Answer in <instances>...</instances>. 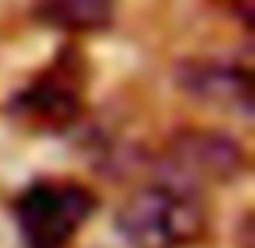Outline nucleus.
I'll list each match as a JSON object with an SVG mask.
<instances>
[{
  "mask_svg": "<svg viewBox=\"0 0 255 248\" xmlns=\"http://www.w3.org/2000/svg\"><path fill=\"white\" fill-rule=\"evenodd\" d=\"M117 0H36V19L65 36H87L113 23Z\"/></svg>",
  "mask_w": 255,
  "mask_h": 248,
  "instance_id": "nucleus-6",
  "label": "nucleus"
},
{
  "mask_svg": "<svg viewBox=\"0 0 255 248\" xmlns=\"http://www.w3.org/2000/svg\"><path fill=\"white\" fill-rule=\"evenodd\" d=\"M246 145L217 126H181L158 152V177L191 190L233 184L246 174Z\"/></svg>",
  "mask_w": 255,
  "mask_h": 248,
  "instance_id": "nucleus-3",
  "label": "nucleus"
},
{
  "mask_svg": "<svg viewBox=\"0 0 255 248\" xmlns=\"http://www.w3.org/2000/svg\"><path fill=\"white\" fill-rule=\"evenodd\" d=\"M94 210L97 197L91 187L65 177L32 180L13 200V219L26 248H71Z\"/></svg>",
  "mask_w": 255,
  "mask_h": 248,
  "instance_id": "nucleus-2",
  "label": "nucleus"
},
{
  "mask_svg": "<svg viewBox=\"0 0 255 248\" xmlns=\"http://www.w3.org/2000/svg\"><path fill=\"white\" fill-rule=\"evenodd\" d=\"M126 248H132V245H126Z\"/></svg>",
  "mask_w": 255,
  "mask_h": 248,
  "instance_id": "nucleus-8",
  "label": "nucleus"
},
{
  "mask_svg": "<svg viewBox=\"0 0 255 248\" xmlns=\"http://www.w3.org/2000/svg\"><path fill=\"white\" fill-rule=\"evenodd\" d=\"M213 6H217L223 16L236 19L243 29H252V16H255V0H213Z\"/></svg>",
  "mask_w": 255,
  "mask_h": 248,
  "instance_id": "nucleus-7",
  "label": "nucleus"
},
{
  "mask_svg": "<svg viewBox=\"0 0 255 248\" xmlns=\"http://www.w3.org/2000/svg\"><path fill=\"white\" fill-rule=\"evenodd\" d=\"M117 229L132 248H191L210 229V213L191 187L149 180L117 210Z\"/></svg>",
  "mask_w": 255,
  "mask_h": 248,
  "instance_id": "nucleus-1",
  "label": "nucleus"
},
{
  "mask_svg": "<svg viewBox=\"0 0 255 248\" xmlns=\"http://www.w3.org/2000/svg\"><path fill=\"white\" fill-rule=\"evenodd\" d=\"M87 106V62L81 49L65 45L42 71L16 90L10 113L39 132H65L84 116Z\"/></svg>",
  "mask_w": 255,
  "mask_h": 248,
  "instance_id": "nucleus-4",
  "label": "nucleus"
},
{
  "mask_svg": "<svg viewBox=\"0 0 255 248\" xmlns=\"http://www.w3.org/2000/svg\"><path fill=\"white\" fill-rule=\"evenodd\" d=\"M174 84L184 97H191L200 106L239 113V116L252 113L255 84H252L249 62H243V58H230V55L181 58L174 65Z\"/></svg>",
  "mask_w": 255,
  "mask_h": 248,
  "instance_id": "nucleus-5",
  "label": "nucleus"
}]
</instances>
